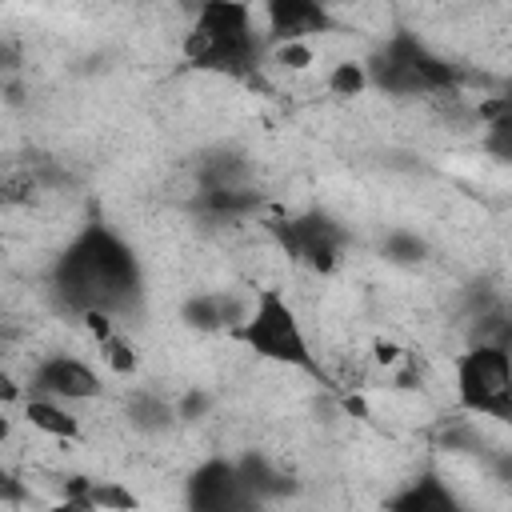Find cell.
Listing matches in <instances>:
<instances>
[{"instance_id": "1", "label": "cell", "mask_w": 512, "mask_h": 512, "mask_svg": "<svg viewBox=\"0 0 512 512\" xmlns=\"http://www.w3.org/2000/svg\"><path fill=\"white\" fill-rule=\"evenodd\" d=\"M52 288L64 308L76 316L84 312H128L136 308L144 292L140 260L136 252L108 228V224H84L72 244L60 252L52 268Z\"/></svg>"}, {"instance_id": "2", "label": "cell", "mask_w": 512, "mask_h": 512, "mask_svg": "<svg viewBox=\"0 0 512 512\" xmlns=\"http://www.w3.org/2000/svg\"><path fill=\"white\" fill-rule=\"evenodd\" d=\"M180 48L184 60L196 68L224 76H252L264 56V32L256 28V8L232 0L200 4Z\"/></svg>"}, {"instance_id": "3", "label": "cell", "mask_w": 512, "mask_h": 512, "mask_svg": "<svg viewBox=\"0 0 512 512\" xmlns=\"http://www.w3.org/2000/svg\"><path fill=\"white\" fill-rule=\"evenodd\" d=\"M232 340H240L252 356L268 360V364H280V368H296V372H308V376H324V364L320 356L312 352L308 344V332L292 308V300L268 284V288H256L252 304L244 308L240 324L232 328Z\"/></svg>"}, {"instance_id": "4", "label": "cell", "mask_w": 512, "mask_h": 512, "mask_svg": "<svg viewBox=\"0 0 512 512\" xmlns=\"http://www.w3.org/2000/svg\"><path fill=\"white\" fill-rule=\"evenodd\" d=\"M364 68H368V88L376 84L388 96H428V92H448L456 84L452 64L412 32L388 36L384 48Z\"/></svg>"}, {"instance_id": "5", "label": "cell", "mask_w": 512, "mask_h": 512, "mask_svg": "<svg viewBox=\"0 0 512 512\" xmlns=\"http://www.w3.org/2000/svg\"><path fill=\"white\" fill-rule=\"evenodd\" d=\"M456 404L472 416L508 420L512 416V356L504 340H476L452 356Z\"/></svg>"}, {"instance_id": "6", "label": "cell", "mask_w": 512, "mask_h": 512, "mask_svg": "<svg viewBox=\"0 0 512 512\" xmlns=\"http://www.w3.org/2000/svg\"><path fill=\"white\" fill-rule=\"evenodd\" d=\"M268 232L276 236V244L284 248L288 260L328 276L340 268L344 252H348V228L340 220H332L328 212L312 208V212H300V216H280V220H268Z\"/></svg>"}, {"instance_id": "7", "label": "cell", "mask_w": 512, "mask_h": 512, "mask_svg": "<svg viewBox=\"0 0 512 512\" xmlns=\"http://www.w3.org/2000/svg\"><path fill=\"white\" fill-rule=\"evenodd\" d=\"M184 508L188 512H256V500L248 496L236 460L208 456L192 468L184 484Z\"/></svg>"}, {"instance_id": "8", "label": "cell", "mask_w": 512, "mask_h": 512, "mask_svg": "<svg viewBox=\"0 0 512 512\" xmlns=\"http://www.w3.org/2000/svg\"><path fill=\"white\" fill-rule=\"evenodd\" d=\"M28 396H44V400H60V404H88L104 392V376L84 364L80 356H68V352H56V356H44L28 384H24Z\"/></svg>"}, {"instance_id": "9", "label": "cell", "mask_w": 512, "mask_h": 512, "mask_svg": "<svg viewBox=\"0 0 512 512\" xmlns=\"http://www.w3.org/2000/svg\"><path fill=\"white\" fill-rule=\"evenodd\" d=\"M260 16H264V36L272 44H292V40L312 44L316 32L332 28L328 8L312 4V0H272L260 8Z\"/></svg>"}, {"instance_id": "10", "label": "cell", "mask_w": 512, "mask_h": 512, "mask_svg": "<svg viewBox=\"0 0 512 512\" xmlns=\"http://www.w3.org/2000/svg\"><path fill=\"white\" fill-rule=\"evenodd\" d=\"M384 512H472V508L448 488V480H440L436 472H420L384 504Z\"/></svg>"}, {"instance_id": "11", "label": "cell", "mask_w": 512, "mask_h": 512, "mask_svg": "<svg viewBox=\"0 0 512 512\" xmlns=\"http://www.w3.org/2000/svg\"><path fill=\"white\" fill-rule=\"evenodd\" d=\"M20 412H24V424H28V428H36L40 436H52V440H68V444H76V440L84 436V428H80V416H76L68 404H60V400L24 396Z\"/></svg>"}, {"instance_id": "12", "label": "cell", "mask_w": 512, "mask_h": 512, "mask_svg": "<svg viewBox=\"0 0 512 512\" xmlns=\"http://www.w3.org/2000/svg\"><path fill=\"white\" fill-rule=\"evenodd\" d=\"M236 468H240V480H244V488H248V496H252L256 504H264V500H280V496L292 492V480H288L268 456H260V452L240 456Z\"/></svg>"}, {"instance_id": "13", "label": "cell", "mask_w": 512, "mask_h": 512, "mask_svg": "<svg viewBox=\"0 0 512 512\" xmlns=\"http://www.w3.org/2000/svg\"><path fill=\"white\" fill-rule=\"evenodd\" d=\"M36 192H40V176H36L32 164L0 160V212H12V208L32 204Z\"/></svg>"}, {"instance_id": "14", "label": "cell", "mask_w": 512, "mask_h": 512, "mask_svg": "<svg viewBox=\"0 0 512 512\" xmlns=\"http://www.w3.org/2000/svg\"><path fill=\"white\" fill-rule=\"evenodd\" d=\"M128 424L136 432L156 436V432H164V428L176 424V408H172V400H164L156 392H132V400H128Z\"/></svg>"}, {"instance_id": "15", "label": "cell", "mask_w": 512, "mask_h": 512, "mask_svg": "<svg viewBox=\"0 0 512 512\" xmlns=\"http://www.w3.org/2000/svg\"><path fill=\"white\" fill-rule=\"evenodd\" d=\"M184 320L196 328V332H232L240 324V316L232 312V304L224 296H192L184 304Z\"/></svg>"}, {"instance_id": "16", "label": "cell", "mask_w": 512, "mask_h": 512, "mask_svg": "<svg viewBox=\"0 0 512 512\" xmlns=\"http://www.w3.org/2000/svg\"><path fill=\"white\" fill-rule=\"evenodd\" d=\"M324 84H328V92L340 96V100L364 96V92H368V68H364V60H352V56H348V60H336V64L328 68Z\"/></svg>"}, {"instance_id": "17", "label": "cell", "mask_w": 512, "mask_h": 512, "mask_svg": "<svg viewBox=\"0 0 512 512\" xmlns=\"http://www.w3.org/2000/svg\"><path fill=\"white\" fill-rule=\"evenodd\" d=\"M96 348H100V360L108 364V372H116V376H136V368H140V352H136V344H132L128 336L112 332V336L100 340Z\"/></svg>"}, {"instance_id": "18", "label": "cell", "mask_w": 512, "mask_h": 512, "mask_svg": "<svg viewBox=\"0 0 512 512\" xmlns=\"http://www.w3.org/2000/svg\"><path fill=\"white\" fill-rule=\"evenodd\" d=\"M92 508L96 512H140V496L120 480H96L92 484Z\"/></svg>"}, {"instance_id": "19", "label": "cell", "mask_w": 512, "mask_h": 512, "mask_svg": "<svg viewBox=\"0 0 512 512\" xmlns=\"http://www.w3.org/2000/svg\"><path fill=\"white\" fill-rule=\"evenodd\" d=\"M272 64H280V68H288V72H304V68H312L316 64V48L312 44H304V40H292V44H272Z\"/></svg>"}, {"instance_id": "20", "label": "cell", "mask_w": 512, "mask_h": 512, "mask_svg": "<svg viewBox=\"0 0 512 512\" xmlns=\"http://www.w3.org/2000/svg\"><path fill=\"white\" fill-rule=\"evenodd\" d=\"M208 404H212V396H208V392H200V388H192V392H184L172 408H176V420H196Z\"/></svg>"}, {"instance_id": "21", "label": "cell", "mask_w": 512, "mask_h": 512, "mask_svg": "<svg viewBox=\"0 0 512 512\" xmlns=\"http://www.w3.org/2000/svg\"><path fill=\"white\" fill-rule=\"evenodd\" d=\"M80 324H84V332L100 344V340H108L112 332H116V316H108V312H84L80 316Z\"/></svg>"}, {"instance_id": "22", "label": "cell", "mask_w": 512, "mask_h": 512, "mask_svg": "<svg viewBox=\"0 0 512 512\" xmlns=\"http://www.w3.org/2000/svg\"><path fill=\"white\" fill-rule=\"evenodd\" d=\"M24 396H28V392H24V384H20V380H16V376H12V372L0 364V408L24 404Z\"/></svg>"}, {"instance_id": "23", "label": "cell", "mask_w": 512, "mask_h": 512, "mask_svg": "<svg viewBox=\"0 0 512 512\" xmlns=\"http://www.w3.org/2000/svg\"><path fill=\"white\" fill-rule=\"evenodd\" d=\"M372 360H376L380 368H396V364H404L408 356H404L400 344H392V340H376V344H372Z\"/></svg>"}, {"instance_id": "24", "label": "cell", "mask_w": 512, "mask_h": 512, "mask_svg": "<svg viewBox=\"0 0 512 512\" xmlns=\"http://www.w3.org/2000/svg\"><path fill=\"white\" fill-rule=\"evenodd\" d=\"M388 252H392V260H420L424 244L416 236H392L388 240Z\"/></svg>"}, {"instance_id": "25", "label": "cell", "mask_w": 512, "mask_h": 512, "mask_svg": "<svg viewBox=\"0 0 512 512\" xmlns=\"http://www.w3.org/2000/svg\"><path fill=\"white\" fill-rule=\"evenodd\" d=\"M16 500H24V488L16 484V476L4 468V460H0V504H16Z\"/></svg>"}, {"instance_id": "26", "label": "cell", "mask_w": 512, "mask_h": 512, "mask_svg": "<svg viewBox=\"0 0 512 512\" xmlns=\"http://www.w3.org/2000/svg\"><path fill=\"white\" fill-rule=\"evenodd\" d=\"M44 512H96L88 500H56V504H48Z\"/></svg>"}, {"instance_id": "27", "label": "cell", "mask_w": 512, "mask_h": 512, "mask_svg": "<svg viewBox=\"0 0 512 512\" xmlns=\"http://www.w3.org/2000/svg\"><path fill=\"white\" fill-rule=\"evenodd\" d=\"M8 436H12V420H8V416H0V444H4Z\"/></svg>"}, {"instance_id": "28", "label": "cell", "mask_w": 512, "mask_h": 512, "mask_svg": "<svg viewBox=\"0 0 512 512\" xmlns=\"http://www.w3.org/2000/svg\"><path fill=\"white\" fill-rule=\"evenodd\" d=\"M0 336H4V332H0Z\"/></svg>"}]
</instances>
